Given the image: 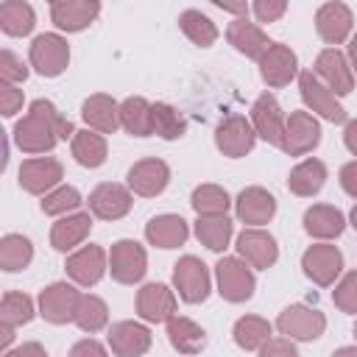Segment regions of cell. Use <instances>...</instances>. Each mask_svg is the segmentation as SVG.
<instances>
[{
	"mask_svg": "<svg viewBox=\"0 0 357 357\" xmlns=\"http://www.w3.org/2000/svg\"><path fill=\"white\" fill-rule=\"evenodd\" d=\"M259 357H298L296 346L290 343V337H271L262 349H259Z\"/></svg>",
	"mask_w": 357,
	"mask_h": 357,
	"instance_id": "obj_48",
	"label": "cell"
},
{
	"mask_svg": "<svg viewBox=\"0 0 357 357\" xmlns=\"http://www.w3.org/2000/svg\"><path fill=\"white\" fill-rule=\"evenodd\" d=\"M167 184H170V167L162 159H142L128 170V190L142 198L159 195Z\"/></svg>",
	"mask_w": 357,
	"mask_h": 357,
	"instance_id": "obj_21",
	"label": "cell"
},
{
	"mask_svg": "<svg viewBox=\"0 0 357 357\" xmlns=\"http://www.w3.org/2000/svg\"><path fill=\"white\" fill-rule=\"evenodd\" d=\"M332 301L340 312H349V315H357V271H349L337 287L332 290Z\"/></svg>",
	"mask_w": 357,
	"mask_h": 357,
	"instance_id": "obj_44",
	"label": "cell"
},
{
	"mask_svg": "<svg viewBox=\"0 0 357 357\" xmlns=\"http://www.w3.org/2000/svg\"><path fill=\"white\" fill-rule=\"evenodd\" d=\"M354 337H357V324H354Z\"/></svg>",
	"mask_w": 357,
	"mask_h": 357,
	"instance_id": "obj_57",
	"label": "cell"
},
{
	"mask_svg": "<svg viewBox=\"0 0 357 357\" xmlns=\"http://www.w3.org/2000/svg\"><path fill=\"white\" fill-rule=\"evenodd\" d=\"M67 137H75L73 123L45 98L33 100L28 114L14 126V142L22 153H47Z\"/></svg>",
	"mask_w": 357,
	"mask_h": 357,
	"instance_id": "obj_1",
	"label": "cell"
},
{
	"mask_svg": "<svg viewBox=\"0 0 357 357\" xmlns=\"http://www.w3.org/2000/svg\"><path fill=\"white\" fill-rule=\"evenodd\" d=\"M22 109V89H17L14 84H3L0 86V112L6 117H14Z\"/></svg>",
	"mask_w": 357,
	"mask_h": 357,
	"instance_id": "obj_47",
	"label": "cell"
},
{
	"mask_svg": "<svg viewBox=\"0 0 357 357\" xmlns=\"http://www.w3.org/2000/svg\"><path fill=\"white\" fill-rule=\"evenodd\" d=\"M145 237L156 248H176L190 237V226L181 215H156L145 223Z\"/></svg>",
	"mask_w": 357,
	"mask_h": 357,
	"instance_id": "obj_28",
	"label": "cell"
},
{
	"mask_svg": "<svg viewBox=\"0 0 357 357\" xmlns=\"http://www.w3.org/2000/svg\"><path fill=\"white\" fill-rule=\"evenodd\" d=\"M312 73L318 75V81L332 92V95H349L354 89V73L349 59L337 50V47H326L318 53Z\"/></svg>",
	"mask_w": 357,
	"mask_h": 357,
	"instance_id": "obj_7",
	"label": "cell"
},
{
	"mask_svg": "<svg viewBox=\"0 0 357 357\" xmlns=\"http://www.w3.org/2000/svg\"><path fill=\"white\" fill-rule=\"evenodd\" d=\"M64 268H67V273H70V279H73L75 284L92 287V284H98V282L103 279V273H106V268H109V257H106V251H103L100 245L89 243V245L73 251V254L67 257V265H64Z\"/></svg>",
	"mask_w": 357,
	"mask_h": 357,
	"instance_id": "obj_15",
	"label": "cell"
},
{
	"mask_svg": "<svg viewBox=\"0 0 357 357\" xmlns=\"http://www.w3.org/2000/svg\"><path fill=\"white\" fill-rule=\"evenodd\" d=\"M276 329L290 337V340H315L324 335L326 329V318L321 310L307 307V304H290L279 312L276 318Z\"/></svg>",
	"mask_w": 357,
	"mask_h": 357,
	"instance_id": "obj_3",
	"label": "cell"
},
{
	"mask_svg": "<svg viewBox=\"0 0 357 357\" xmlns=\"http://www.w3.org/2000/svg\"><path fill=\"white\" fill-rule=\"evenodd\" d=\"M153 134L162 139H178L187 134V120L170 103H153Z\"/></svg>",
	"mask_w": 357,
	"mask_h": 357,
	"instance_id": "obj_42",
	"label": "cell"
},
{
	"mask_svg": "<svg viewBox=\"0 0 357 357\" xmlns=\"http://www.w3.org/2000/svg\"><path fill=\"white\" fill-rule=\"evenodd\" d=\"M167 337H170V346L178 354H187V357L198 354L206 346V332L195 321H190L184 315H173L167 321Z\"/></svg>",
	"mask_w": 357,
	"mask_h": 357,
	"instance_id": "obj_30",
	"label": "cell"
},
{
	"mask_svg": "<svg viewBox=\"0 0 357 357\" xmlns=\"http://www.w3.org/2000/svg\"><path fill=\"white\" fill-rule=\"evenodd\" d=\"M33 301H31V296H25V293H17V290H8L6 296H3V301H0V324H6V326H20V324H28L31 318H33Z\"/></svg>",
	"mask_w": 357,
	"mask_h": 357,
	"instance_id": "obj_41",
	"label": "cell"
},
{
	"mask_svg": "<svg viewBox=\"0 0 357 357\" xmlns=\"http://www.w3.org/2000/svg\"><path fill=\"white\" fill-rule=\"evenodd\" d=\"M231 335H234V343L240 349L254 351V349H262L271 340V324L259 315H243V318H237Z\"/></svg>",
	"mask_w": 357,
	"mask_h": 357,
	"instance_id": "obj_35",
	"label": "cell"
},
{
	"mask_svg": "<svg viewBox=\"0 0 357 357\" xmlns=\"http://www.w3.org/2000/svg\"><path fill=\"white\" fill-rule=\"evenodd\" d=\"M346 229V218L337 206H329V204H315L304 212V231L310 237H318V240H335L340 237Z\"/></svg>",
	"mask_w": 357,
	"mask_h": 357,
	"instance_id": "obj_29",
	"label": "cell"
},
{
	"mask_svg": "<svg viewBox=\"0 0 357 357\" xmlns=\"http://www.w3.org/2000/svg\"><path fill=\"white\" fill-rule=\"evenodd\" d=\"M301 268H304V273H307L315 284L329 287V284H335V279H337L340 271H343V254H340L337 245H332V243H315V245H310V248L304 251Z\"/></svg>",
	"mask_w": 357,
	"mask_h": 357,
	"instance_id": "obj_9",
	"label": "cell"
},
{
	"mask_svg": "<svg viewBox=\"0 0 357 357\" xmlns=\"http://www.w3.org/2000/svg\"><path fill=\"white\" fill-rule=\"evenodd\" d=\"M78 206H81V192L70 184H59L53 192H47L42 198V212L45 215H70Z\"/></svg>",
	"mask_w": 357,
	"mask_h": 357,
	"instance_id": "obj_43",
	"label": "cell"
},
{
	"mask_svg": "<svg viewBox=\"0 0 357 357\" xmlns=\"http://www.w3.org/2000/svg\"><path fill=\"white\" fill-rule=\"evenodd\" d=\"M173 284L187 304H201L209 296V271L198 257H181L173 265Z\"/></svg>",
	"mask_w": 357,
	"mask_h": 357,
	"instance_id": "obj_10",
	"label": "cell"
},
{
	"mask_svg": "<svg viewBox=\"0 0 357 357\" xmlns=\"http://www.w3.org/2000/svg\"><path fill=\"white\" fill-rule=\"evenodd\" d=\"M36 25V14L28 3L22 0H8L0 6V28L8 33V36H25L31 33Z\"/></svg>",
	"mask_w": 357,
	"mask_h": 357,
	"instance_id": "obj_33",
	"label": "cell"
},
{
	"mask_svg": "<svg viewBox=\"0 0 357 357\" xmlns=\"http://www.w3.org/2000/svg\"><path fill=\"white\" fill-rule=\"evenodd\" d=\"M237 218L248 226H262L276 215V198L262 187H245L234 201Z\"/></svg>",
	"mask_w": 357,
	"mask_h": 357,
	"instance_id": "obj_25",
	"label": "cell"
},
{
	"mask_svg": "<svg viewBox=\"0 0 357 357\" xmlns=\"http://www.w3.org/2000/svg\"><path fill=\"white\" fill-rule=\"evenodd\" d=\"M11 340H14V326H6V324H0V349L6 351Z\"/></svg>",
	"mask_w": 357,
	"mask_h": 357,
	"instance_id": "obj_53",
	"label": "cell"
},
{
	"mask_svg": "<svg viewBox=\"0 0 357 357\" xmlns=\"http://www.w3.org/2000/svg\"><path fill=\"white\" fill-rule=\"evenodd\" d=\"M251 11L257 14L259 22H276L287 11V3L284 0H257Z\"/></svg>",
	"mask_w": 357,
	"mask_h": 357,
	"instance_id": "obj_46",
	"label": "cell"
},
{
	"mask_svg": "<svg viewBox=\"0 0 357 357\" xmlns=\"http://www.w3.org/2000/svg\"><path fill=\"white\" fill-rule=\"evenodd\" d=\"M109 349L117 357H142L151 349V332L148 326L137 321H117L109 329Z\"/></svg>",
	"mask_w": 357,
	"mask_h": 357,
	"instance_id": "obj_22",
	"label": "cell"
},
{
	"mask_svg": "<svg viewBox=\"0 0 357 357\" xmlns=\"http://www.w3.org/2000/svg\"><path fill=\"white\" fill-rule=\"evenodd\" d=\"M349 220H351V226H354V229H357V206H354V209H351V215H349Z\"/></svg>",
	"mask_w": 357,
	"mask_h": 357,
	"instance_id": "obj_56",
	"label": "cell"
},
{
	"mask_svg": "<svg viewBox=\"0 0 357 357\" xmlns=\"http://www.w3.org/2000/svg\"><path fill=\"white\" fill-rule=\"evenodd\" d=\"M120 126L131 137H151L153 134V103L145 98H126L120 103Z\"/></svg>",
	"mask_w": 357,
	"mask_h": 357,
	"instance_id": "obj_32",
	"label": "cell"
},
{
	"mask_svg": "<svg viewBox=\"0 0 357 357\" xmlns=\"http://www.w3.org/2000/svg\"><path fill=\"white\" fill-rule=\"evenodd\" d=\"M178 28H181V31L187 33V39H190L192 45H198V47H209V45L218 39V25H215L206 14H201V11H195V8L181 11Z\"/></svg>",
	"mask_w": 357,
	"mask_h": 357,
	"instance_id": "obj_38",
	"label": "cell"
},
{
	"mask_svg": "<svg viewBox=\"0 0 357 357\" xmlns=\"http://www.w3.org/2000/svg\"><path fill=\"white\" fill-rule=\"evenodd\" d=\"M351 8L346 3H324L315 11V31L326 45H340L351 36Z\"/></svg>",
	"mask_w": 357,
	"mask_h": 357,
	"instance_id": "obj_18",
	"label": "cell"
},
{
	"mask_svg": "<svg viewBox=\"0 0 357 357\" xmlns=\"http://www.w3.org/2000/svg\"><path fill=\"white\" fill-rule=\"evenodd\" d=\"M61 178H64V167L53 156H36V159H25L20 165V187L31 195L53 192Z\"/></svg>",
	"mask_w": 357,
	"mask_h": 357,
	"instance_id": "obj_8",
	"label": "cell"
},
{
	"mask_svg": "<svg viewBox=\"0 0 357 357\" xmlns=\"http://www.w3.org/2000/svg\"><path fill=\"white\" fill-rule=\"evenodd\" d=\"M192 209L198 212V218H215V215H226L229 209V192L218 184H201L192 190V198H190Z\"/></svg>",
	"mask_w": 357,
	"mask_h": 357,
	"instance_id": "obj_39",
	"label": "cell"
},
{
	"mask_svg": "<svg viewBox=\"0 0 357 357\" xmlns=\"http://www.w3.org/2000/svg\"><path fill=\"white\" fill-rule=\"evenodd\" d=\"M81 293L67 282H53L39 293V315L50 324H67L75 318Z\"/></svg>",
	"mask_w": 357,
	"mask_h": 357,
	"instance_id": "obj_13",
	"label": "cell"
},
{
	"mask_svg": "<svg viewBox=\"0 0 357 357\" xmlns=\"http://www.w3.org/2000/svg\"><path fill=\"white\" fill-rule=\"evenodd\" d=\"M259 75L268 86H284L290 84L296 75H298V59L296 53L282 45V42H273L268 47V53L259 59Z\"/></svg>",
	"mask_w": 357,
	"mask_h": 357,
	"instance_id": "obj_19",
	"label": "cell"
},
{
	"mask_svg": "<svg viewBox=\"0 0 357 357\" xmlns=\"http://www.w3.org/2000/svg\"><path fill=\"white\" fill-rule=\"evenodd\" d=\"M226 39H229V45H231L237 53H243V56H248V59H257V61H259V59L268 53V47L273 45V42L268 39V33H265L257 22H248V20H234V22H229Z\"/></svg>",
	"mask_w": 357,
	"mask_h": 357,
	"instance_id": "obj_24",
	"label": "cell"
},
{
	"mask_svg": "<svg viewBox=\"0 0 357 357\" xmlns=\"http://www.w3.org/2000/svg\"><path fill=\"white\" fill-rule=\"evenodd\" d=\"M340 187H343L351 198H357V159H354V162H346V165L340 167Z\"/></svg>",
	"mask_w": 357,
	"mask_h": 357,
	"instance_id": "obj_50",
	"label": "cell"
},
{
	"mask_svg": "<svg viewBox=\"0 0 357 357\" xmlns=\"http://www.w3.org/2000/svg\"><path fill=\"white\" fill-rule=\"evenodd\" d=\"M332 357H357V346H343V349L332 351Z\"/></svg>",
	"mask_w": 357,
	"mask_h": 357,
	"instance_id": "obj_55",
	"label": "cell"
},
{
	"mask_svg": "<svg viewBox=\"0 0 357 357\" xmlns=\"http://www.w3.org/2000/svg\"><path fill=\"white\" fill-rule=\"evenodd\" d=\"M237 254L251 268H271L279 259V245H276V240L268 231H262V229H245L237 237Z\"/></svg>",
	"mask_w": 357,
	"mask_h": 357,
	"instance_id": "obj_23",
	"label": "cell"
},
{
	"mask_svg": "<svg viewBox=\"0 0 357 357\" xmlns=\"http://www.w3.org/2000/svg\"><path fill=\"white\" fill-rule=\"evenodd\" d=\"M81 117L89 128H95L100 134H114L120 128V103L103 92L89 95L81 106Z\"/></svg>",
	"mask_w": 357,
	"mask_h": 357,
	"instance_id": "obj_26",
	"label": "cell"
},
{
	"mask_svg": "<svg viewBox=\"0 0 357 357\" xmlns=\"http://www.w3.org/2000/svg\"><path fill=\"white\" fill-rule=\"evenodd\" d=\"M70 64V45L67 39H61L59 33H39L31 45V67L45 75V78H56L67 70Z\"/></svg>",
	"mask_w": 357,
	"mask_h": 357,
	"instance_id": "obj_4",
	"label": "cell"
},
{
	"mask_svg": "<svg viewBox=\"0 0 357 357\" xmlns=\"http://www.w3.org/2000/svg\"><path fill=\"white\" fill-rule=\"evenodd\" d=\"M109 271L112 279L120 284H137L148 271L145 248L134 240H117L109 251Z\"/></svg>",
	"mask_w": 357,
	"mask_h": 357,
	"instance_id": "obj_5",
	"label": "cell"
},
{
	"mask_svg": "<svg viewBox=\"0 0 357 357\" xmlns=\"http://www.w3.org/2000/svg\"><path fill=\"white\" fill-rule=\"evenodd\" d=\"M73 324H75L78 329L89 332V335H92V332H100V329L109 324V307H106V301L98 298V296H92V293L81 296Z\"/></svg>",
	"mask_w": 357,
	"mask_h": 357,
	"instance_id": "obj_40",
	"label": "cell"
},
{
	"mask_svg": "<svg viewBox=\"0 0 357 357\" xmlns=\"http://www.w3.org/2000/svg\"><path fill=\"white\" fill-rule=\"evenodd\" d=\"M33 259V245L28 237L22 234H6L0 240V268L14 273V271H22L28 268Z\"/></svg>",
	"mask_w": 357,
	"mask_h": 357,
	"instance_id": "obj_37",
	"label": "cell"
},
{
	"mask_svg": "<svg viewBox=\"0 0 357 357\" xmlns=\"http://www.w3.org/2000/svg\"><path fill=\"white\" fill-rule=\"evenodd\" d=\"M70 357H109V354H106V349H103L98 340L86 337V340H78V343L70 349Z\"/></svg>",
	"mask_w": 357,
	"mask_h": 357,
	"instance_id": "obj_49",
	"label": "cell"
},
{
	"mask_svg": "<svg viewBox=\"0 0 357 357\" xmlns=\"http://www.w3.org/2000/svg\"><path fill=\"white\" fill-rule=\"evenodd\" d=\"M100 14V3L95 0H56L50 3V20L59 31L75 33L84 31L89 22H95V17Z\"/></svg>",
	"mask_w": 357,
	"mask_h": 357,
	"instance_id": "obj_20",
	"label": "cell"
},
{
	"mask_svg": "<svg viewBox=\"0 0 357 357\" xmlns=\"http://www.w3.org/2000/svg\"><path fill=\"white\" fill-rule=\"evenodd\" d=\"M25 78H28V67L22 64V59L17 53H11V50H3L0 53V81L17 86Z\"/></svg>",
	"mask_w": 357,
	"mask_h": 357,
	"instance_id": "obj_45",
	"label": "cell"
},
{
	"mask_svg": "<svg viewBox=\"0 0 357 357\" xmlns=\"http://www.w3.org/2000/svg\"><path fill=\"white\" fill-rule=\"evenodd\" d=\"M131 190L117 181H103L89 192V212L100 220H120L131 212Z\"/></svg>",
	"mask_w": 357,
	"mask_h": 357,
	"instance_id": "obj_14",
	"label": "cell"
},
{
	"mask_svg": "<svg viewBox=\"0 0 357 357\" xmlns=\"http://www.w3.org/2000/svg\"><path fill=\"white\" fill-rule=\"evenodd\" d=\"M321 142V126L315 114L310 112H290L284 123V137H282V151L287 156H301L310 153Z\"/></svg>",
	"mask_w": 357,
	"mask_h": 357,
	"instance_id": "obj_12",
	"label": "cell"
},
{
	"mask_svg": "<svg viewBox=\"0 0 357 357\" xmlns=\"http://www.w3.org/2000/svg\"><path fill=\"white\" fill-rule=\"evenodd\" d=\"M343 142H346V148H349V151L357 156V120H349V123H346Z\"/></svg>",
	"mask_w": 357,
	"mask_h": 357,
	"instance_id": "obj_52",
	"label": "cell"
},
{
	"mask_svg": "<svg viewBox=\"0 0 357 357\" xmlns=\"http://www.w3.org/2000/svg\"><path fill=\"white\" fill-rule=\"evenodd\" d=\"M298 89H301V100L307 103V109H312L315 114H321L329 123H343L346 120V109L340 106L337 95H332L312 70L298 73Z\"/></svg>",
	"mask_w": 357,
	"mask_h": 357,
	"instance_id": "obj_11",
	"label": "cell"
},
{
	"mask_svg": "<svg viewBox=\"0 0 357 357\" xmlns=\"http://www.w3.org/2000/svg\"><path fill=\"white\" fill-rule=\"evenodd\" d=\"M231 220L226 215H215V218H198L195 220V237L201 240V245H206L209 251H223L231 240Z\"/></svg>",
	"mask_w": 357,
	"mask_h": 357,
	"instance_id": "obj_34",
	"label": "cell"
},
{
	"mask_svg": "<svg viewBox=\"0 0 357 357\" xmlns=\"http://www.w3.org/2000/svg\"><path fill=\"white\" fill-rule=\"evenodd\" d=\"M92 231V215L89 212H73L64 215L53 223L50 229V245L56 251H73L75 245H81L86 240V234Z\"/></svg>",
	"mask_w": 357,
	"mask_h": 357,
	"instance_id": "obj_27",
	"label": "cell"
},
{
	"mask_svg": "<svg viewBox=\"0 0 357 357\" xmlns=\"http://www.w3.org/2000/svg\"><path fill=\"white\" fill-rule=\"evenodd\" d=\"M215 279H218V293L226 301H231V304L248 301L254 296V287H257L248 262H243L240 257H223V259H218Z\"/></svg>",
	"mask_w": 357,
	"mask_h": 357,
	"instance_id": "obj_2",
	"label": "cell"
},
{
	"mask_svg": "<svg viewBox=\"0 0 357 357\" xmlns=\"http://www.w3.org/2000/svg\"><path fill=\"white\" fill-rule=\"evenodd\" d=\"M349 64H351V73L357 75V33L349 39Z\"/></svg>",
	"mask_w": 357,
	"mask_h": 357,
	"instance_id": "obj_54",
	"label": "cell"
},
{
	"mask_svg": "<svg viewBox=\"0 0 357 357\" xmlns=\"http://www.w3.org/2000/svg\"><path fill=\"white\" fill-rule=\"evenodd\" d=\"M3 357H47V351H45V346H42V343L31 340V343H22V346H17V349L6 351Z\"/></svg>",
	"mask_w": 357,
	"mask_h": 357,
	"instance_id": "obj_51",
	"label": "cell"
},
{
	"mask_svg": "<svg viewBox=\"0 0 357 357\" xmlns=\"http://www.w3.org/2000/svg\"><path fill=\"white\" fill-rule=\"evenodd\" d=\"M254 142H257V131H254L251 120H245L243 114H231V117L220 120L215 128V145L229 159H240V156L251 153Z\"/></svg>",
	"mask_w": 357,
	"mask_h": 357,
	"instance_id": "obj_6",
	"label": "cell"
},
{
	"mask_svg": "<svg viewBox=\"0 0 357 357\" xmlns=\"http://www.w3.org/2000/svg\"><path fill=\"white\" fill-rule=\"evenodd\" d=\"M73 156L81 167H100L106 162V139L95 131H75L73 137Z\"/></svg>",
	"mask_w": 357,
	"mask_h": 357,
	"instance_id": "obj_36",
	"label": "cell"
},
{
	"mask_svg": "<svg viewBox=\"0 0 357 357\" xmlns=\"http://www.w3.org/2000/svg\"><path fill=\"white\" fill-rule=\"evenodd\" d=\"M284 123H287V117L282 114V106H279V100L271 92H265V95H259L254 100V106H251V126H254L257 137H262L265 142L282 148Z\"/></svg>",
	"mask_w": 357,
	"mask_h": 357,
	"instance_id": "obj_16",
	"label": "cell"
},
{
	"mask_svg": "<svg viewBox=\"0 0 357 357\" xmlns=\"http://www.w3.org/2000/svg\"><path fill=\"white\" fill-rule=\"evenodd\" d=\"M326 181V165L321 159H304L298 162L290 176H287V187L293 195H301V198H310L315 195Z\"/></svg>",
	"mask_w": 357,
	"mask_h": 357,
	"instance_id": "obj_31",
	"label": "cell"
},
{
	"mask_svg": "<svg viewBox=\"0 0 357 357\" xmlns=\"http://www.w3.org/2000/svg\"><path fill=\"white\" fill-rule=\"evenodd\" d=\"M137 312L148 324H167L176 315V296L167 284L151 282L137 293Z\"/></svg>",
	"mask_w": 357,
	"mask_h": 357,
	"instance_id": "obj_17",
	"label": "cell"
}]
</instances>
